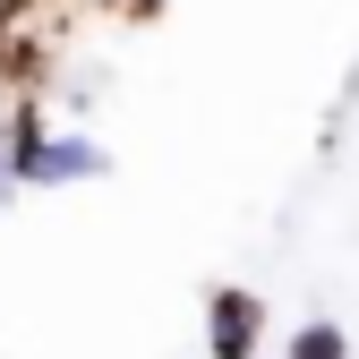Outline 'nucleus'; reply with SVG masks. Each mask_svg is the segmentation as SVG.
<instances>
[{
    "instance_id": "f257e3e1",
    "label": "nucleus",
    "mask_w": 359,
    "mask_h": 359,
    "mask_svg": "<svg viewBox=\"0 0 359 359\" xmlns=\"http://www.w3.org/2000/svg\"><path fill=\"white\" fill-rule=\"evenodd\" d=\"M265 351V299L248 283H214L205 291V359H257Z\"/></svg>"
},
{
    "instance_id": "f03ea898",
    "label": "nucleus",
    "mask_w": 359,
    "mask_h": 359,
    "mask_svg": "<svg viewBox=\"0 0 359 359\" xmlns=\"http://www.w3.org/2000/svg\"><path fill=\"white\" fill-rule=\"evenodd\" d=\"M111 171V154L86 137V128H52V137H43L34 154H26V171H18V189H86V180H103Z\"/></svg>"
},
{
    "instance_id": "7ed1b4c3",
    "label": "nucleus",
    "mask_w": 359,
    "mask_h": 359,
    "mask_svg": "<svg viewBox=\"0 0 359 359\" xmlns=\"http://www.w3.org/2000/svg\"><path fill=\"white\" fill-rule=\"evenodd\" d=\"M283 359H351V325H334V317H308V325L283 342Z\"/></svg>"
},
{
    "instance_id": "20e7f679",
    "label": "nucleus",
    "mask_w": 359,
    "mask_h": 359,
    "mask_svg": "<svg viewBox=\"0 0 359 359\" xmlns=\"http://www.w3.org/2000/svg\"><path fill=\"white\" fill-rule=\"evenodd\" d=\"M9 197H18V171H9V146H0V214H9Z\"/></svg>"
},
{
    "instance_id": "39448f33",
    "label": "nucleus",
    "mask_w": 359,
    "mask_h": 359,
    "mask_svg": "<svg viewBox=\"0 0 359 359\" xmlns=\"http://www.w3.org/2000/svg\"><path fill=\"white\" fill-rule=\"evenodd\" d=\"M137 9H154V0H137Z\"/></svg>"
}]
</instances>
